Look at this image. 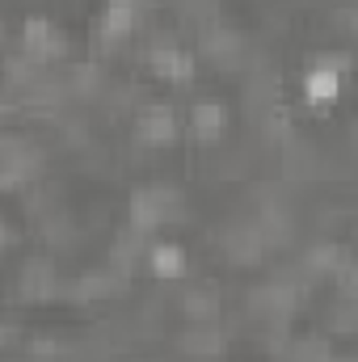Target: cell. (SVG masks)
<instances>
[{"label":"cell","instance_id":"1","mask_svg":"<svg viewBox=\"0 0 358 362\" xmlns=\"http://www.w3.org/2000/svg\"><path fill=\"white\" fill-rule=\"evenodd\" d=\"M135 25V0H110L105 4V17H101V38H122L127 30Z\"/></svg>","mask_w":358,"mask_h":362},{"label":"cell","instance_id":"2","mask_svg":"<svg viewBox=\"0 0 358 362\" xmlns=\"http://www.w3.org/2000/svg\"><path fill=\"white\" fill-rule=\"evenodd\" d=\"M25 42H30V51H34V55H55V51H59V34H55L47 21H30Z\"/></svg>","mask_w":358,"mask_h":362},{"label":"cell","instance_id":"3","mask_svg":"<svg viewBox=\"0 0 358 362\" xmlns=\"http://www.w3.org/2000/svg\"><path fill=\"white\" fill-rule=\"evenodd\" d=\"M308 101H329L333 93H337V72L333 68H316V72H308Z\"/></svg>","mask_w":358,"mask_h":362},{"label":"cell","instance_id":"4","mask_svg":"<svg viewBox=\"0 0 358 362\" xmlns=\"http://www.w3.org/2000/svg\"><path fill=\"white\" fill-rule=\"evenodd\" d=\"M144 135H148V139H169V135H173V114H169L165 105H161V110H148V114H144Z\"/></svg>","mask_w":358,"mask_h":362},{"label":"cell","instance_id":"5","mask_svg":"<svg viewBox=\"0 0 358 362\" xmlns=\"http://www.w3.org/2000/svg\"><path fill=\"white\" fill-rule=\"evenodd\" d=\"M152 270L165 274V278H173V274L181 270V253H178V245H161V249L152 253Z\"/></svg>","mask_w":358,"mask_h":362},{"label":"cell","instance_id":"6","mask_svg":"<svg viewBox=\"0 0 358 362\" xmlns=\"http://www.w3.org/2000/svg\"><path fill=\"white\" fill-rule=\"evenodd\" d=\"M194 127H198V135H215L224 127V110L219 105H198L194 110Z\"/></svg>","mask_w":358,"mask_h":362}]
</instances>
